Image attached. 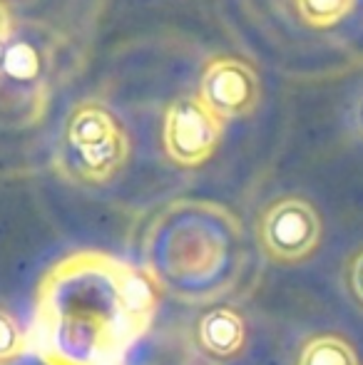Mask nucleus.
Segmentation results:
<instances>
[{
	"label": "nucleus",
	"instance_id": "obj_1",
	"mask_svg": "<svg viewBox=\"0 0 363 365\" xmlns=\"http://www.w3.org/2000/svg\"><path fill=\"white\" fill-rule=\"evenodd\" d=\"M157 301L147 269L105 251L70 254L40 279L28 351L50 365H125Z\"/></svg>",
	"mask_w": 363,
	"mask_h": 365
},
{
	"label": "nucleus",
	"instance_id": "obj_2",
	"mask_svg": "<svg viewBox=\"0 0 363 365\" xmlns=\"http://www.w3.org/2000/svg\"><path fill=\"white\" fill-rule=\"evenodd\" d=\"M242 266V226L224 207L177 202L147 236V274L187 303L212 301L234 286Z\"/></svg>",
	"mask_w": 363,
	"mask_h": 365
},
{
	"label": "nucleus",
	"instance_id": "obj_3",
	"mask_svg": "<svg viewBox=\"0 0 363 365\" xmlns=\"http://www.w3.org/2000/svg\"><path fill=\"white\" fill-rule=\"evenodd\" d=\"M130 142L120 120L100 102H83L65 125L60 172L80 184H107L122 172Z\"/></svg>",
	"mask_w": 363,
	"mask_h": 365
},
{
	"label": "nucleus",
	"instance_id": "obj_4",
	"mask_svg": "<svg viewBox=\"0 0 363 365\" xmlns=\"http://www.w3.org/2000/svg\"><path fill=\"white\" fill-rule=\"evenodd\" d=\"M324 221L304 197H281L259 219V244L269 261L296 266L309 261L321 246Z\"/></svg>",
	"mask_w": 363,
	"mask_h": 365
},
{
	"label": "nucleus",
	"instance_id": "obj_5",
	"mask_svg": "<svg viewBox=\"0 0 363 365\" xmlns=\"http://www.w3.org/2000/svg\"><path fill=\"white\" fill-rule=\"evenodd\" d=\"M224 120L199 97L187 95L172 102L165 117V149L180 167H199L219 147Z\"/></svg>",
	"mask_w": 363,
	"mask_h": 365
},
{
	"label": "nucleus",
	"instance_id": "obj_6",
	"mask_svg": "<svg viewBox=\"0 0 363 365\" xmlns=\"http://www.w3.org/2000/svg\"><path fill=\"white\" fill-rule=\"evenodd\" d=\"M199 100L219 117L237 120L249 117L262 100V82L244 60L219 58L209 63L199 85Z\"/></svg>",
	"mask_w": 363,
	"mask_h": 365
},
{
	"label": "nucleus",
	"instance_id": "obj_7",
	"mask_svg": "<svg viewBox=\"0 0 363 365\" xmlns=\"http://www.w3.org/2000/svg\"><path fill=\"white\" fill-rule=\"evenodd\" d=\"M197 343L212 361H232L247 346V323L242 313L217 306L204 313L197 326Z\"/></svg>",
	"mask_w": 363,
	"mask_h": 365
},
{
	"label": "nucleus",
	"instance_id": "obj_8",
	"mask_svg": "<svg viewBox=\"0 0 363 365\" xmlns=\"http://www.w3.org/2000/svg\"><path fill=\"white\" fill-rule=\"evenodd\" d=\"M296 365H361V358L344 336L319 333L301 346Z\"/></svg>",
	"mask_w": 363,
	"mask_h": 365
},
{
	"label": "nucleus",
	"instance_id": "obj_9",
	"mask_svg": "<svg viewBox=\"0 0 363 365\" xmlns=\"http://www.w3.org/2000/svg\"><path fill=\"white\" fill-rule=\"evenodd\" d=\"M356 8V0H296L301 20L311 28H331L349 18Z\"/></svg>",
	"mask_w": 363,
	"mask_h": 365
},
{
	"label": "nucleus",
	"instance_id": "obj_10",
	"mask_svg": "<svg viewBox=\"0 0 363 365\" xmlns=\"http://www.w3.org/2000/svg\"><path fill=\"white\" fill-rule=\"evenodd\" d=\"M25 351H28V336L23 333L20 323L5 308H0V365L13 363Z\"/></svg>",
	"mask_w": 363,
	"mask_h": 365
},
{
	"label": "nucleus",
	"instance_id": "obj_11",
	"mask_svg": "<svg viewBox=\"0 0 363 365\" xmlns=\"http://www.w3.org/2000/svg\"><path fill=\"white\" fill-rule=\"evenodd\" d=\"M38 55L28 43H10L0 73L10 75L13 80H33L38 75Z\"/></svg>",
	"mask_w": 363,
	"mask_h": 365
},
{
	"label": "nucleus",
	"instance_id": "obj_12",
	"mask_svg": "<svg viewBox=\"0 0 363 365\" xmlns=\"http://www.w3.org/2000/svg\"><path fill=\"white\" fill-rule=\"evenodd\" d=\"M346 281H349V291H351V296H354V301L363 308V249L356 251L349 259Z\"/></svg>",
	"mask_w": 363,
	"mask_h": 365
},
{
	"label": "nucleus",
	"instance_id": "obj_13",
	"mask_svg": "<svg viewBox=\"0 0 363 365\" xmlns=\"http://www.w3.org/2000/svg\"><path fill=\"white\" fill-rule=\"evenodd\" d=\"M10 43H13V20H10V13L3 3H0V68H3L5 53H8Z\"/></svg>",
	"mask_w": 363,
	"mask_h": 365
},
{
	"label": "nucleus",
	"instance_id": "obj_14",
	"mask_svg": "<svg viewBox=\"0 0 363 365\" xmlns=\"http://www.w3.org/2000/svg\"><path fill=\"white\" fill-rule=\"evenodd\" d=\"M8 365H50L48 361H43L40 356H35L33 351H25L20 358H15L13 363H8Z\"/></svg>",
	"mask_w": 363,
	"mask_h": 365
},
{
	"label": "nucleus",
	"instance_id": "obj_15",
	"mask_svg": "<svg viewBox=\"0 0 363 365\" xmlns=\"http://www.w3.org/2000/svg\"><path fill=\"white\" fill-rule=\"evenodd\" d=\"M356 120H359V130H361V135H363V100H361V105H359V112H356Z\"/></svg>",
	"mask_w": 363,
	"mask_h": 365
}]
</instances>
